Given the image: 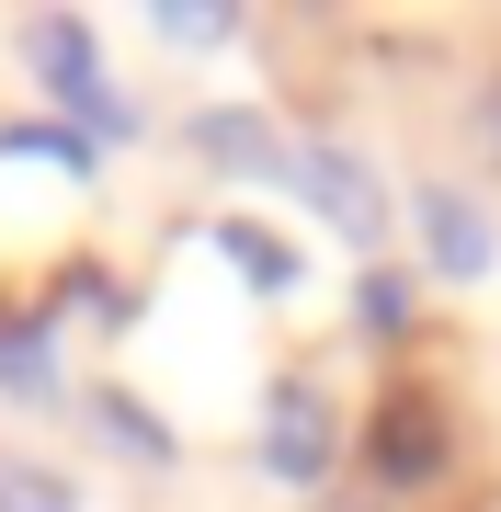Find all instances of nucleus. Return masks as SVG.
Returning <instances> with one entry per match:
<instances>
[{
  "mask_svg": "<svg viewBox=\"0 0 501 512\" xmlns=\"http://www.w3.org/2000/svg\"><path fill=\"white\" fill-rule=\"evenodd\" d=\"M23 57H35V80H46V92L69 103L92 137H137V92H126V80H103V57H92V35H80L69 12L35 23V35H23Z\"/></svg>",
  "mask_w": 501,
  "mask_h": 512,
  "instance_id": "1",
  "label": "nucleus"
},
{
  "mask_svg": "<svg viewBox=\"0 0 501 512\" xmlns=\"http://www.w3.org/2000/svg\"><path fill=\"white\" fill-rule=\"evenodd\" d=\"M331 444H342V421H331V399H319V376H285L274 410H262V467L308 490V478H331Z\"/></svg>",
  "mask_w": 501,
  "mask_h": 512,
  "instance_id": "2",
  "label": "nucleus"
},
{
  "mask_svg": "<svg viewBox=\"0 0 501 512\" xmlns=\"http://www.w3.org/2000/svg\"><path fill=\"white\" fill-rule=\"evenodd\" d=\"M297 183H308V205L342 239H388V194H376V171L353 160V148H297Z\"/></svg>",
  "mask_w": 501,
  "mask_h": 512,
  "instance_id": "3",
  "label": "nucleus"
},
{
  "mask_svg": "<svg viewBox=\"0 0 501 512\" xmlns=\"http://www.w3.org/2000/svg\"><path fill=\"white\" fill-rule=\"evenodd\" d=\"M445 467V421H433V399L422 387H388V410H376V478H433Z\"/></svg>",
  "mask_w": 501,
  "mask_h": 512,
  "instance_id": "4",
  "label": "nucleus"
},
{
  "mask_svg": "<svg viewBox=\"0 0 501 512\" xmlns=\"http://www.w3.org/2000/svg\"><path fill=\"white\" fill-rule=\"evenodd\" d=\"M422 239H433V262H445L456 285H479V274H490V217H479V194L433 183V194H422Z\"/></svg>",
  "mask_w": 501,
  "mask_h": 512,
  "instance_id": "5",
  "label": "nucleus"
},
{
  "mask_svg": "<svg viewBox=\"0 0 501 512\" xmlns=\"http://www.w3.org/2000/svg\"><path fill=\"white\" fill-rule=\"evenodd\" d=\"M194 148H205L217 171H285V183H297V148H274L262 114H194Z\"/></svg>",
  "mask_w": 501,
  "mask_h": 512,
  "instance_id": "6",
  "label": "nucleus"
},
{
  "mask_svg": "<svg viewBox=\"0 0 501 512\" xmlns=\"http://www.w3.org/2000/svg\"><path fill=\"white\" fill-rule=\"evenodd\" d=\"M217 251L240 262V274H251L262 296H285V285H297V251H285L274 228H251V217H217Z\"/></svg>",
  "mask_w": 501,
  "mask_h": 512,
  "instance_id": "7",
  "label": "nucleus"
},
{
  "mask_svg": "<svg viewBox=\"0 0 501 512\" xmlns=\"http://www.w3.org/2000/svg\"><path fill=\"white\" fill-rule=\"evenodd\" d=\"M0 399H57V342L46 330H12L0 342Z\"/></svg>",
  "mask_w": 501,
  "mask_h": 512,
  "instance_id": "8",
  "label": "nucleus"
},
{
  "mask_svg": "<svg viewBox=\"0 0 501 512\" xmlns=\"http://www.w3.org/2000/svg\"><path fill=\"white\" fill-rule=\"evenodd\" d=\"M0 512H80V501H69V478H57V467L0 456Z\"/></svg>",
  "mask_w": 501,
  "mask_h": 512,
  "instance_id": "9",
  "label": "nucleus"
},
{
  "mask_svg": "<svg viewBox=\"0 0 501 512\" xmlns=\"http://www.w3.org/2000/svg\"><path fill=\"white\" fill-rule=\"evenodd\" d=\"M365 330H410V274H365Z\"/></svg>",
  "mask_w": 501,
  "mask_h": 512,
  "instance_id": "10",
  "label": "nucleus"
},
{
  "mask_svg": "<svg viewBox=\"0 0 501 512\" xmlns=\"http://www.w3.org/2000/svg\"><path fill=\"white\" fill-rule=\"evenodd\" d=\"M160 35H171V46H217V35H228V12H205V0H171Z\"/></svg>",
  "mask_w": 501,
  "mask_h": 512,
  "instance_id": "11",
  "label": "nucleus"
},
{
  "mask_svg": "<svg viewBox=\"0 0 501 512\" xmlns=\"http://www.w3.org/2000/svg\"><path fill=\"white\" fill-rule=\"evenodd\" d=\"M467 137H479V148H490V160H501V80H490V92H479V103H467Z\"/></svg>",
  "mask_w": 501,
  "mask_h": 512,
  "instance_id": "12",
  "label": "nucleus"
}]
</instances>
